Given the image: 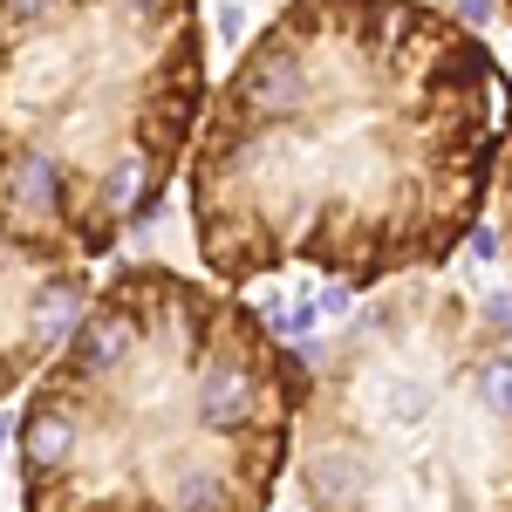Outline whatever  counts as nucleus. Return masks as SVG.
I'll return each instance as SVG.
<instances>
[{
	"instance_id": "obj_3",
	"label": "nucleus",
	"mask_w": 512,
	"mask_h": 512,
	"mask_svg": "<svg viewBox=\"0 0 512 512\" xmlns=\"http://www.w3.org/2000/svg\"><path fill=\"white\" fill-rule=\"evenodd\" d=\"M198 0H0V212L110 260L205 117Z\"/></svg>"
},
{
	"instance_id": "obj_8",
	"label": "nucleus",
	"mask_w": 512,
	"mask_h": 512,
	"mask_svg": "<svg viewBox=\"0 0 512 512\" xmlns=\"http://www.w3.org/2000/svg\"><path fill=\"white\" fill-rule=\"evenodd\" d=\"M219 41H239V7L233 0H219Z\"/></svg>"
},
{
	"instance_id": "obj_1",
	"label": "nucleus",
	"mask_w": 512,
	"mask_h": 512,
	"mask_svg": "<svg viewBox=\"0 0 512 512\" xmlns=\"http://www.w3.org/2000/svg\"><path fill=\"white\" fill-rule=\"evenodd\" d=\"M506 144L512 76L451 7L287 0L185 151L198 260L219 287L431 274L485 219Z\"/></svg>"
},
{
	"instance_id": "obj_9",
	"label": "nucleus",
	"mask_w": 512,
	"mask_h": 512,
	"mask_svg": "<svg viewBox=\"0 0 512 512\" xmlns=\"http://www.w3.org/2000/svg\"><path fill=\"white\" fill-rule=\"evenodd\" d=\"M499 7H506V14H512V0H499Z\"/></svg>"
},
{
	"instance_id": "obj_10",
	"label": "nucleus",
	"mask_w": 512,
	"mask_h": 512,
	"mask_svg": "<svg viewBox=\"0 0 512 512\" xmlns=\"http://www.w3.org/2000/svg\"><path fill=\"white\" fill-rule=\"evenodd\" d=\"M506 76H512V69H506Z\"/></svg>"
},
{
	"instance_id": "obj_5",
	"label": "nucleus",
	"mask_w": 512,
	"mask_h": 512,
	"mask_svg": "<svg viewBox=\"0 0 512 512\" xmlns=\"http://www.w3.org/2000/svg\"><path fill=\"white\" fill-rule=\"evenodd\" d=\"M89 294H96V260L0 212V403L55 362Z\"/></svg>"
},
{
	"instance_id": "obj_4",
	"label": "nucleus",
	"mask_w": 512,
	"mask_h": 512,
	"mask_svg": "<svg viewBox=\"0 0 512 512\" xmlns=\"http://www.w3.org/2000/svg\"><path fill=\"white\" fill-rule=\"evenodd\" d=\"M287 472L308 512H512V294L369 287L308 349Z\"/></svg>"
},
{
	"instance_id": "obj_6",
	"label": "nucleus",
	"mask_w": 512,
	"mask_h": 512,
	"mask_svg": "<svg viewBox=\"0 0 512 512\" xmlns=\"http://www.w3.org/2000/svg\"><path fill=\"white\" fill-rule=\"evenodd\" d=\"M492 233H499V267L512 280V144L499 158V185H492Z\"/></svg>"
},
{
	"instance_id": "obj_2",
	"label": "nucleus",
	"mask_w": 512,
	"mask_h": 512,
	"mask_svg": "<svg viewBox=\"0 0 512 512\" xmlns=\"http://www.w3.org/2000/svg\"><path fill=\"white\" fill-rule=\"evenodd\" d=\"M308 349L233 287L130 260L14 424L21 512H274Z\"/></svg>"
},
{
	"instance_id": "obj_7",
	"label": "nucleus",
	"mask_w": 512,
	"mask_h": 512,
	"mask_svg": "<svg viewBox=\"0 0 512 512\" xmlns=\"http://www.w3.org/2000/svg\"><path fill=\"white\" fill-rule=\"evenodd\" d=\"M492 7H499V0H458V21H465V28H485Z\"/></svg>"
}]
</instances>
